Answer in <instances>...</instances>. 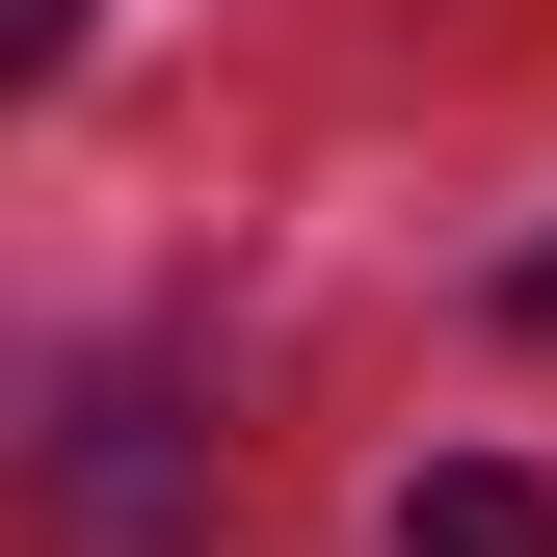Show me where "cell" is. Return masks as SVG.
I'll list each match as a JSON object with an SVG mask.
<instances>
[{
	"label": "cell",
	"mask_w": 557,
	"mask_h": 557,
	"mask_svg": "<svg viewBox=\"0 0 557 557\" xmlns=\"http://www.w3.org/2000/svg\"><path fill=\"white\" fill-rule=\"evenodd\" d=\"M398 557H557V505L505 451H451V478H398Z\"/></svg>",
	"instance_id": "1"
},
{
	"label": "cell",
	"mask_w": 557,
	"mask_h": 557,
	"mask_svg": "<svg viewBox=\"0 0 557 557\" xmlns=\"http://www.w3.org/2000/svg\"><path fill=\"white\" fill-rule=\"evenodd\" d=\"M531 345H557V239H531Z\"/></svg>",
	"instance_id": "2"
},
{
	"label": "cell",
	"mask_w": 557,
	"mask_h": 557,
	"mask_svg": "<svg viewBox=\"0 0 557 557\" xmlns=\"http://www.w3.org/2000/svg\"><path fill=\"white\" fill-rule=\"evenodd\" d=\"M53 27H81V0H27V53H53Z\"/></svg>",
	"instance_id": "3"
}]
</instances>
